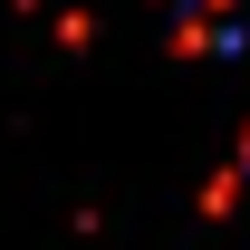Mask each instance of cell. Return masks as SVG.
I'll use <instances>...</instances> for the list:
<instances>
[{
  "label": "cell",
  "instance_id": "cell-1",
  "mask_svg": "<svg viewBox=\"0 0 250 250\" xmlns=\"http://www.w3.org/2000/svg\"><path fill=\"white\" fill-rule=\"evenodd\" d=\"M231 173H250V145H241V164H231Z\"/></svg>",
  "mask_w": 250,
  "mask_h": 250
}]
</instances>
